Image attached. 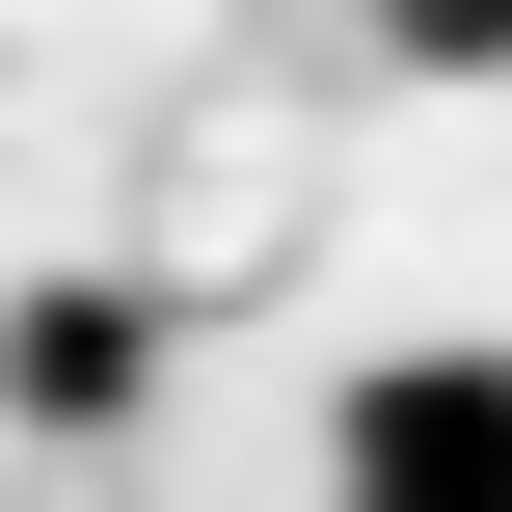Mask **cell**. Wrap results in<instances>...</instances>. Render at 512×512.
Wrapping results in <instances>:
<instances>
[{
    "mask_svg": "<svg viewBox=\"0 0 512 512\" xmlns=\"http://www.w3.org/2000/svg\"><path fill=\"white\" fill-rule=\"evenodd\" d=\"M324 512H512V351H378L324 405Z\"/></svg>",
    "mask_w": 512,
    "mask_h": 512,
    "instance_id": "6da1fadb",
    "label": "cell"
},
{
    "mask_svg": "<svg viewBox=\"0 0 512 512\" xmlns=\"http://www.w3.org/2000/svg\"><path fill=\"white\" fill-rule=\"evenodd\" d=\"M108 405H135V297H108V270H54V297H27V432H54V459H108Z\"/></svg>",
    "mask_w": 512,
    "mask_h": 512,
    "instance_id": "7a4b0ae2",
    "label": "cell"
},
{
    "mask_svg": "<svg viewBox=\"0 0 512 512\" xmlns=\"http://www.w3.org/2000/svg\"><path fill=\"white\" fill-rule=\"evenodd\" d=\"M351 27H378L405 81H512V0H351Z\"/></svg>",
    "mask_w": 512,
    "mask_h": 512,
    "instance_id": "3957f363",
    "label": "cell"
}]
</instances>
